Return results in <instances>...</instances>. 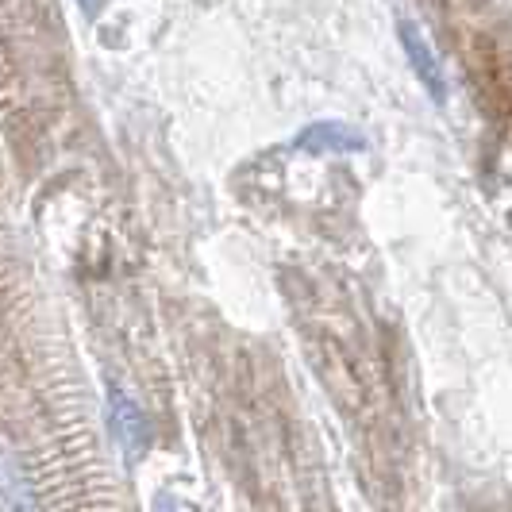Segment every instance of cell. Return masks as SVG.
Here are the masks:
<instances>
[{
  "label": "cell",
  "instance_id": "4",
  "mask_svg": "<svg viewBox=\"0 0 512 512\" xmlns=\"http://www.w3.org/2000/svg\"><path fill=\"white\" fill-rule=\"evenodd\" d=\"M0 512H39L31 497V482L8 451H0Z\"/></svg>",
  "mask_w": 512,
  "mask_h": 512
},
{
  "label": "cell",
  "instance_id": "2",
  "mask_svg": "<svg viewBox=\"0 0 512 512\" xmlns=\"http://www.w3.org/2000/svg\"><path fill=\"white\" fill-rule=\"evenodd\" d=\"M397 35H401V47H405V58H409L416 81L428 89V97H432L436 104H447V77H443V66H439V58H436V51H432V43H428V35L412 24V20H401Z\"/></svg>",
  "mask_w": 512,
  "mask_h": 512
},
{
  "label": "cell",
  "instance_id": "3",
  "mask_svg": "<svg viewBox=\"0 0 512 512\" xmlns=\"http://www.w3.org/2000/svg\"><path fill=\"white\" fill-rule=\"evenodd\" d=\"M293 147L308 154H355L366 151V135L339 124V120H324V124H312V128L301 131L293 139Z\"/></svg>",
  "mask_w": 512,
  "mask_h": 512
},
{
  "label": "cell",
  "instance_id": "1",
  "mask_svg": "<svg viewBox=\"0 0 512 512\" xmlns=\"http://www.w3.org/2000/svg\"><path fill=\"white\" fill-rule=\"evenodd\" d=\"M108 432H112L116 447H120L128 459L143 455V451H147V443H151L147 416H143V409L131 401L120 385H108Z\"/></svg>",
  "mask_w": 512,
  "mask_h": 512
}]
</instances>
